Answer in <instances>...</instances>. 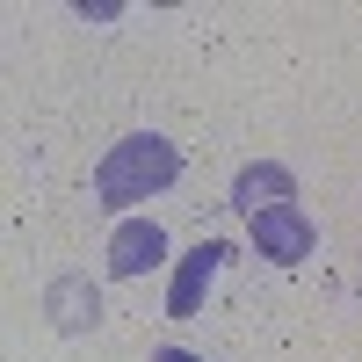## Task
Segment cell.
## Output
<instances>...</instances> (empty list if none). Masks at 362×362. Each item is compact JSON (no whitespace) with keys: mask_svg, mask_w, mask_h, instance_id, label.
I'll use <instances>...</instances> for the list:
<instances>
[{"mask_svg":"<svg viewBox=\"0 0 362 362\" xmlns=\"http://www.w3.org/2000/svg\"><path fill=\"white\" fill-rule=\"evenodd\" d=\"M174 181H181V145L160 138V131H131V138H116L109 153H102L95 196H102L109 210H131V203H145V196H167Z\"/></svg>","mask_w":362,"mask_h":362,"instance_id":"1","label":"cell"},{"mask_svg":"<svg viewBox=\"0 0 362 362\" xmlns=\"http://www.w3.org/2000/svg\"><path fill=\"white\" fill-rule=\"evenodd\" d=\"M225 261H232V247H225V239H203V247H189V254H181V261H174V283H167V319H196Z\"/></svg>","mask_w":362,"mask_h":362,"instance_id":"2","label":"cell"},{"mask_svg":"<svg viewBox=\"0 0 362 362\" xmlns=\"http://www.w3.org/2000/svg\"><path fill=\"white\" fill-rule=\"evenodd\" d=\"M247 239H254V254H268L276 268H297L312 247H319V232H312V218L297 203H283V210H261V218L247 225Z\"/></svg>","mask_w":362,"mask_h":362,"instance_id":"3","label":"cell"},{"mask_svg":"<svg viewBox=\"0 0 362 362\" xmlns=\"http://www.w3.org/2000/svg\"><path fill=\"white\" fill-rule=\"evenodd\" d=\"M167 261V225L160 218H124L109 232V276H153V268Z\"/></svg>","mask_w":362,"mask_h":362,"instance_id":"4","label":"cell"},{"mask_svg":"<svg viewBox=\"0 0 362 362\" xmlns=\"http://www.w3.org/2000/svg\"><path fill=\"white\" fill-rule=\"evenodd\" d=\"M283 203H297V174L283 167V160H254V167H239L232 174V210L239 218H261V210H283Z\"/></svg>","mask_w":362,"mask_h":362,"instance_id":"5","label":"cell"},{"mask_svg":"<svg viewBox=\"0 0 362 362\" xmlns=\"http://www.w3.org/2000/svg\"><path fill=\"white\" fill-rule=\"evenodd\" d=\"M44 305H51V319L66 326V334H87V326L102 319V297H95V283H80V276H58V283L44 290Z\"/></svg>","mask_w":362,"mask_h":362,"instance_id":"6","label":"cell"},{"mask_svg":"<svg viewBox=\"0 0 362 362\" xmlns=\"http://www.w3.org/2000/svg\"><path fill=\"white\" fill-rule=\"evenodd\" d=\"M153 362H203V355H196V348H160Z\"/></svg>","mask_w":362,"mask_h":362,"instance_id":"7","label":"cell"}]
</instances>
